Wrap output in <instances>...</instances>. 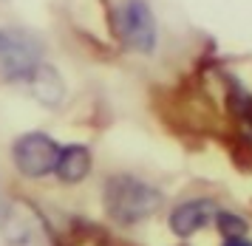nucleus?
<instances>
[{"label":"nucleus","instance_id":"obj_9","mask_svg":"<svg viewBox=\"0 0 252 246\" xmlns=\"http://www.w3.org/2000/svg\"><path fill=\"white\" fill-rule=\"evenodd\" d=\"M216 224L227 238H244V232H247V221L238 218V215H232V213H218Z\"/></svg>","mask_w":252,"mask_h":246},{"label":"nucleus","instance_id":"obj_2","mask_svg":"<svg viewBox=\"0 0 252 246\" xmlns=\"http://www.w3.org/2000/svg\"><path fill=\"white\" fill-rule=\"evenodd\" d=\"M0 235L6 246H57L60 235L48 215L29 198L3 204L0 210Z\"/></svg>","mask_w":252,"mask_h":246},{"label":"nucleus","instance_id":"obj_5","mask_svg":"<svg viewBox=\"0 0 252 246\" xmlns=\"http://www.w3.org/2000/svg\"><path fill=\"white\" fill-rule=\"evenodd\" d=\"M114 29L119 43L136 51V54H150L159 40V29H156V17L148 0H125L119 3L114 14Z\"/></svg>","mask_w":252,"mask_h":246},{"label":"nucleus","instance_id":"obj_4","mask_svg":"<svg viewBox=\"0 0 252 246\" xmlns=\"http://www.w3.org/2000/svg\"><path fill=\"white\" fill-rule=\"evenodd\" d=\"M60 147L63 145L46 130H26L12 142V150H9L12 167L26 181H43L48 176H54Z\"/></svg>","mask_w":252,"mask_h":246},{"label":"nucleus","instance_id":"obj_6","mask_svg":"<svg viewBox=\"0 0 252 246\" xmlns=\"http://www.w3.org/2000/svg\"><path fill=\"white\" fill-rule=\"evenodd\" d=\"M216 215H218L216 201H210V198H190V201H182L173 207L170 229H173V235L190 238L195 232H201L204 226L213 224Z\"/></svg>","mask_w":252,"mask_h":246},{"label":"nucleus","instance_id":"obj_8","mask_svg":"<svg viewBox=\"0 0 252 246\" xmlns=\"http://www.w3.org/2000/svg\"><path fill=\"white\" fill-rule=\"evenodd\" d=\"M26 88H29V93H32L40 105H46V108H57L60 102L65 99V82H63L57 68L51 65V62H46V60H43V62L37 65V71L29 77Z\"/></svg>","mask_w":252,"mask_h":246},{"label":"nucleus","instance_id":"obj_1","mask_svg":"<svg viewBox=\"0 0 252 246\" xmlns=\"http://www.w3.org/2000/svg\"><path fill=\"white\" fill-rule=\"evenodd\" d=\"M108 218L119 226H136L161 207V192L136 176H111L102 187Z\"/></svg>","mask_w":252,"mask_h":246},{"label":"nucleus","instance_id":"obj_3","mask_svg":"<svg viewBox=\"0 0 252 246\" xmlns=\"http://www.w3.org/2000/svg\"><path fill=\"white\" fill-rule=\"evenodd\" d=\"M43 62V43L34 31L17 26H0V79L26 85Z\"/></svg>","mask_w":252,"mask_h":246},{"label":"nucleus","instance_id":"obj_11","mask_svg":"<svg viewBox=\"0 0 252 246\" xmlns=\"http://www.w3.org/2000/svg\"><path fill=\"white\" fill-rule=\"evenodd\" d=\"M0 210H3V201H0Z\"/></svg>","mask_w":252,"mask_h":246},{"label":"nucleus","instance_id":"obj_7","mask_svg":"<svg viewBox=\"0 0 252 246\" xmlns=\"http://www.w3.org/2000/svg\"><path fill=\"white\" fill-rule=\"evenodd\" d=\"M94 170V153L80 142H71V145L60 147V158L57 167H54V176L63 187H77L91 176Z\"/></svg>","mask_w":252,"mask_h":246},{"label":"nucleus","instance_id":"obj_10","mask_svg":"<svg viewBox=\"0 0 252 246\" xmlns=\"http://www.w3.org/2000/svg\"><path fill=\"white\" fill-rule=\"evenodd\" d=\"M224 246H252L250 241H244V238H227V244Z\"/></svg>","mask_w":252,"mask_h":246}]
</instances>
